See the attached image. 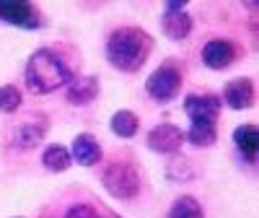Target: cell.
<instances>
[{
  "instance_id": "6da1fadb",
  "label": "cell",
  "mask_w": 259,
  "mask_h": 218,
  "mask_svg": "<svg viewBox=\"0 0 259 218\" xmlns=\"http://www.w3.org/2000/svg\"><path fill=\"white\" fill-rule=\"evenodd\" d=\"M153 52V37L140 26L114 29L106 39V60L119 73H138Z\"/></svg>"
},
{
  "instance_id": "7a4b0ae2",
  "label": "cell",
  "mask_w": 259,
  "mask_h": 218,
  "mask_svg": "<svg viewBox=\"0 0 259 218\" xmlns=\"http://www.w3.org/2000/svg\"><path fill=\"white\" fill-rule=\"evenodd\" d=\"M26 89L34 94H55L57 89H65L73 81V70L55 50L41 47L26 60V70H24Z\"/></svg>"
},
{
  "instance_id": "3957f363",
  "label": "cell",
  "mask_w": 259,
  "mask_h": 218,
  "mask_svg": "<svg viewBox=\"0 0 259 218\" xmlns=\"http://www.w3.org/2000/svg\"><path fill=\"white\" fill-rule=\"evenodd\" d=\"M182 83H184V73L182 68L174 62V60H168L163 65H158V68L148 76L145 81V94L158 101V104H168V101H174L182 91Z\"/></svg>"
},
{
  "instance_id": "277c9868",
  "label": "cell",
  "mask_w": 259,
  "mask_h": 218,
  "mask_svg": "<svg viewBox=\"0 0 259 218\" xmlns=\"http://www.w3.org/2000/svg\"><path fill=\"white\" fill-rule=\"evenodd\" d=\"M101 185L117 200H133V198H138V192L143 187L140 185V171L133 164H127V161H114V164L106 166L104 174H101Z\"/></svg>"
},
{
  "instance_id": "5b68a950",
  "label": "cell",
  "mask_w": 259,
  "mask_h": 218,
  "mask_svg": "<svg viewBox=\"0 0 259 218\" xmlns=\"http://www.w3.org/2000/svg\"><path fill=\"white\" fill-rule=\"evenodd\" d=\"M0 21L21 29H36L41 26L39 8L26 3V0H0Z\"/></svg>"
},
{
  "instance_id": "8992f818",
  "label": "cell",
  "mask_w": 259,
  "mask_h": 218,
  "mask_svg": "<svg viewBox=\"0 0 259 218\" xmlns=\"http://www.w3.org/2000/svg\"><path fill=\"white\" fill-rule=\"evenodd\" d=\"M148 148L153 154H161V156H174L182 151V143H184V133L182 127L171 125V122H161L156 125L153 130L148 133Z\"/></svg>"
},
{
  "instance_id": "52a82bcc",
  "label": "cell",
  "mask_w": 259,
  "mask_h": 218,
  "mask_svg": "<svg viewBox=\"0 0 259 218\" xmlns=\"http://www.w3.org/2000/svg\"><path fill=\"white\" fill-rule=\"evenodd\" d=\"M223 101L218 94H189L184 99V112L189 122H218Z\"/></svg>"
},
{
  "instance_id": "ba28073f",
  "label": "cell",
  "mask_w": 259,
  "mask_h": 218,
  "mask_svg": "<svg viewBox=\"0 0 259 218\" xmlns=\"http://www.w3.org/2000/svg\"><path fill=\"white\" fill-rule=\"evenodd\" d=\"M236 57H239V50H236V45L228 42V39H210L202 47V62L210 70L228 68V65H233Z\"/></svg>"
},
{
  "instance_id": "9c48e42d",
  "label": "cell",
  "mask_w": 259,
  "mask_h": 218,
  "mask_svg": "<svg viewBox=\"0 0 259 218\" xmlns=\"http://www.w3.org/2000/svg\"><path fill=\"white\" fill-rule=\"evenodd\" d=\"M254 94H256L254 81L241 76V78H233V81L226 83L221 101H226L231 109H236V112H241V109H249L254 104Z\"/></svg>"
},
{
  "instance_id": "30bf717a",
  "label": "cell",
  "mask_w": 259,
  "mask_h": 218,
  "mask_svg": "<svg viewBox=\"0 0 259 218\" xmlns=\"http://www.w3.org/2000/svg\"><path fill=\"white\" fill-rule=\"evenodd\" d=\"M68 101L73 106H85L99 96V78L96 76H78L68 83Z\"/></svg>"
},
{
  "instance_id": "8fae6325",
  "label": "cell",
  "mask_w": 259,
  "mask_h": 218,
  "mask_svg": "<svg viewBox=\"0 0 259 218\" xmlns=\"http://www.w3.org/2000/svg\"><path fill=\"white\" fill-rule=\"evenodd\" d=\"M70 156H73V161H78L80 166H94V164H99V159H101V146H99V140H96L91 133H80V135H75V140H73Z\"/></svg>"
},
{
  "instance_id": "7c38bea8",
  "label": "cell",
  "mask_w": 259,
  "mask_h": 218,
  "mask_svg": "<svg viewBox=\"0 0 259 218\" xmlns=\"http://www.w3.org/2000/svg\"><path fill=\"white\" fill-rule=\"evenodd\" d=\"M233 146L239 148L241 159L246 161H254L256 154H259V130L254 122H244L233 130Z\"/></svg>"
},
{
  "instance_id": "4fadbf2b",
  "label": "cell",
  "mask_w": 259,
  "mask_h": 218,
  "mask_svg": "<svg viewBox=\"0 0 259 218\" xmlns=\"http://www.w3.org/2000/svg\"><path fill=\"white\" fill-rule=\"evenodd\" d=\"M161 29L168 39H187L192 34V16L187 11H163L161 16Z\"/></svg>"
},
{
  "instance_id": "5bb4252c",
  "label": "cell",
  "mask_w": 259,
  "mask_h": 218,
  "mask_svg": "<svg viewBox=\"0 0 259 218\" xmlns=\"http://www.w3.org/2000/svg\"><path fill=\"white\" fill-rule=\"evenodd\" d=\"M184 140L194 148H210L218 140V122H189V130L184 133Z\"/></svg>"
},
{
  "instance_id": "9a60e30c",
  "label": "cell",
  "mask_w": 259,
  "mask_h": 218,
  "mask_svg": "<svg viewBox=\"0 0 259 218\" xmlns=\"http://www.w3.org/2000/svg\"><path fill=\"white\" fill-rule=\"evenodd\" d=\"M45 130H47V120H45V117H41L39 125H36V120L21 122V125L13 130V143L21 146V148H31V146H36L41 138H45Z\"/></svg>"
},
{
  "instance_id": "2e32d148",
  "label": "cell",
  "mask_w": 259,
  "mask_h": 218,
  "mask_svg": "<svg viewBox=\"0 0 259 218\" xmlns=\"http://www.w3.org/2000/svg\"><path fill=\"white\" fill-rule=\"evenodd\" d=\"M41 164H45V169L50 171H68L70 164H73V156H70V148H65L60 143H52L45 148V154H41Z\"/></svg>"
},
{
  "instance_id": "e0dca14e",
  "label": "cell",
  "mask_w": 259,
  "mask_h": 218,
  "mask_svg": "<svg viewBox=\"0 0 259 218\" xmlns=\"http://www.w3.org/2000/svg\"><path fill=\"white\" fill-rule=\"evenodd\" d=\"M109 127H112V133H114V135H119V138L127 140V138H135V135H138L140 120H138V115L133 112V109H119V112L112 115Z\"/></svg>"
},
{
  "instance_id": "ac0fdd59",
  "label": "cell",
  "mask_w": 259,
  "mask_h": 218,
  "mask_svg": "<svg viewBox=\"0 0 259 218\" xmlns=\"http://www.w3.org/2000/svg\"><path fill=\"white\" fill-rule=\"evenodd\" d=\"M166 218H205V208L197 198H192V195H182L171 203Z\"/></svg>"
},
{
  "instance_id": "d6986e66",
  "label": "cell",
  "mask_w": 259,
  "mask_h": 218,
  "mask_svg": "<svg viewBox=\"0 0 259 218\" xmlns=\"http://www.w3.org/2000/svg\"><path fill=\"white\" fill-rule=\"evenodd\" d=\"M21 101H24V96H21V91L13 83L0 86V112H6V115L16 112V109L21 106Z\"/></svg>"
},
{
  "instance_id": "ffe728a7",
  "label": "cell",
  "mask_w": 259,
  "mask_h": 218,
  "mask_svg": "<svg viewBox=\"0 0 259 218\" xmlns=\"http://www.w3.org/2000/svg\"><path fill=\"white\" fill-rule=\"evenodd\" d=\"M65 218H104L94 205H85V203H78V205H70Z\"/></svg>"
},
{
  "instance_id": "44dd1931",
  "label": "cell",
  "mask_w": 259,
  "mask_h": 218,
  "mask_svg": "<svg viewBox=\"0 0 259 218\" xmlns=\"http://www.w3.org/2000/svg\"><path fill=\"white\" fill-rule=\"evenodd\" d=\"M163 8H166V11H184V8H187V0H168Z\"/></svg>"
}]
</instances>
